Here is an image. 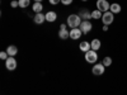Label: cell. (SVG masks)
Listing matches in <instances>:
<instances>
[{"label":"cell","instance_id":"11","mask_svg":"<svg viewBox=\"0 0 127 95\" xmlns=\"http://www.w3.org/2000/svg\"><path fill=\"white\" fill-rule=\"evenodd\" d=\"M90 46H92V49H93V51H99V48H100V46H102V42H100L98 38H94V39H92V42H90Z\"/></svg>","mask_w":127,"mask_h":95},{"label":"cell","instance_id":"24","mask_svg":"<svg viewBox=\"0 0 127 95\" xmlns=\"http://www.w3.org/2000/svg\"><path fill=\"white\" fill-rule=\"evenodd\" d=\"M48 1H50V4H51V5H56V4L61 3V0H48Z\"/></svg>","mask_w":127,"mask_h":95},{"label":"cell","instance_id":"3","mask_svg":"<svg viewBox=\"0 0 127 95\" xmlns=\"http://www.w3.org/2000/svg\"><path fill=\"white\" fill-rule=\"evenodd\" d=\"M102 22H103V25H111L113 22H114V14L112 12H105L103 13V17H102Z\"/></svg>","mask_w":127,"mask_h":95},{"label":"cell","instance_id":"5","mask_svg":"<svg viewBox=\"0 0 127 95\" xmlns=\"http://www.w3.org/2000/svg\"><path fill=\"white\" fill-rule=\"evenodd\" d=\"M111 4L107 1V0H97V9L100 10L102 13H105L109 10Z\"/></svg>","mask_w":127,"mask_h":95},{"label":"cell","instance_id":"18","mask_svg":"<svg viewBox=\"0 0 127 95\" xmlns=\"http://www.w3.org/2000/svg\"><path fill=\"white\" fill-rule=\"evenodd\" d=\"M102 17H103V13L98 9H95V10L92 12V19H99V18L102 19Z\"/></svg>","mask_w":127,"mask_h":95},{"label":"cell","instance_id":"25","mask_svg":"<svg viewBox=\"0 0 127 95\" xmlns=\"http://www.w3.org/2000/svg\"><path fill=\"white\" fill-rule=\"evenodd\" d=\"M60 29H66V24H61L60 25Z\"/></svg>","mask_w":127,"mask_h":95},{"label":"cell","instance_id":"15","mask_svg":"<svg viewBox=\"0 0 127 95\" xmlns=\"http://www.w3.org/2000/svg\"><path fill=\"white\" fill-rule=\"evenodd\" d=\"M6 52H8V55L10 56V57H14L17 53H18V48L15 47V46H8V48H6Z\"/></svg>","mask_w":127,"mask_h":95},{"label":"cell","instance_id":"4","mask_svg":"<svg viewBox=\"0 0 127 95\" xmlns=\"http://www.w3.org/2000/svg\"><path fill=\"white\" fill-rule=\"evenodd\" d=\"M104 71H105V66L103 65V63L100 62V63H94V66H93V69H92V72L94 73L95 76H100V75H103L104 73Z\"/></svg>","mask_w":127,"mask_h":95},{"label":"cell","instance_id":"19","mask_svg":"<svg viewBox=\"0 0 127 95\" xmlns=\"http://www.w3.org/2000/svg\"><path fill=\"white\" fill-rule=\"evenodd\" d=\"M102 63L105 66V67H109L111 65H112V58L109 57V56H107V57H104L103 58V61H102Z\"/></svg>","mask_w":127,"mask_h":95},{"label":"cell","instance_id":"12","mask_svg":"<svg viewBox=\"0 0 127 95\" xmlns=\"http://www.w3.org/2000/svg\"><path fill=\"white\" fill-rule=\"evenodd\" d=\"M79 17L84 20H89V19H92V13L89 12V10L84 9V10H81V12H79Z\"/></svg>","mask_w":127,"mask_h":95},{"label":"cell","instance_id":"8","mask_svg":"<svg viewBox=\"0 0 127 95\" xmlns=\"http://www.w3.org/2000/svg\"><path fill=\"white\" fill-rule=\"evenodd\" d=\"M81 34H83V32L80 30V28H71V30H70V38L74 41L81 38Z\"/></svg>","mask_w":127,"mask_h":95},{"label":"cell","instance_id":"13","mask_svg":"<svg viewBox=\"0 0 127 95\" xmlns=\"http://www.w3.org/2000/svg\"><path fill=\"white\" fill-rule=\"evenodd\" d=\"M109 12H112L113 14H118L121 13V5L118 3H112L109 6Z\"/></svg>","mask_w":127,"mask_h":95},{"label":"cell","instance_id":"14","mask_svg":"<svg viewBox=\"0 0 127 95\" xmlns=\"http://www.w3.org/2000/svg\"><path fill=\"white\" fill-rule=\"evenodd\" d=\"M56 19H57L56 12H47V13H46V20H47V22L52 23V22H55Z\"/></svg>","mask_w":127,"mask_h":95},{"label":"cell","instance_id":"21","mask_svg":"<svg viewBox=\"0 0 127 95\" xmlns=\"http://www.w3.org/2000/svg\"><path fill=\"white\" fill-rule=\"evenodd\" d=\"M8 52L6 51H1V52H0V58H1V60H4V61H6L8 60Z\"/></svg>","mask_w":127,"mask_h":95},{"label":"cell","instance_id":"22","mask_svg":"<svg viewBox=\"0 0 127 95\" xmlns=\"http://www.w3.org/2000/svg\"><path fill=\"white\" fill-rule=\"evenodd\" d=\"M10 6H12V8H18L19 6V1H18V0H13V1L10 3Z\"/></svg>","mask_w":127,"mask_h":95},{"label":"cell","instance_id":"28","mask_svg":"<svg viewBox=\"0 0 127 95\" xmlns=\"http://www.w3.org/2000/svg\"><path fill=\"white\" fill-rule=\"evenodd\" d=\"M81 1H88V0H81Z\"/></svg>","mask_w":127,"mask_h":95},{"label":"cell","instance_id":"23","mask_svg":"<svg viewBox=\"0 0 127 95\" xmlns=\"http://www.w3.org/2000/svg\"><path fill=\"white\" fill-rule=\"evenodd\" d=\"M72 3V0H61V4H64V5H70Z\"/></svg>","mask_w":127,"mask_h":95},{"label":"cell","instance_id":"2","mask_svg":"<svg viewBox=\"0 0 127 95\" xmlns=\"http://www.w3.org/2000/svg\"><path fill=\"white\" fill-rule=\"evenodd\" d=\"M85 61L88 62V63H97V61H98V53H97V51H93V49H90V51H88V52H85Z\"/></svg>","mask_w":127,"mask_h":95},{"label":"cell","instance_id":"10","mask_svg":"<svg viewBox=\"0 0 127 95\" xmlns=\"http://www.w3.org/2000/svg\"><path fill=\"white\" fill-rule=\"evenodd\" d=\"M79 48H80V51H81V52H84V53H85V52H88V51H90V49H92V46H90L89 42L83 41V42H80Z\"/></svg>","mask_w":127,"mask_h":95},{"label":"cell","instance_id":"6","mask_svg":"<svg viewBox=\"0 0 127 95\" xmlns=\"http://www.w3.org/2000/svg\"><path fill=\"white\" fill-rule=\"evenodd\" d=\"M79 28H80V30L83 32V34H88L89 32L92 30V28H93V24L89 22V20H83Z\"/></svg>","mask_w":127,"mask_h":95},{"label":"cell","instance_id":"9","mask_svg":"<svg viewBox=\"0 0 127 95\" xmlns=\"http://www.w3.org/2000/svg\"><path fill=\"white\" fill-rule=\"evenodd\" d=\"M46 20V14H42V13H37L33 18V22L36 24H42Z\"/></svg>","mask_w":127,"mask_h":95},{"label":"cell","instance_id":"1","mask_svg":"<svg viewBox=\"0 0 127 95\" xmlns=\"http://www.w3.org/2000/svg\"><path fill=\"white\" fill-rule=\"evenodd\" d=\"M81 18L79 17V14H70L67 17V20H66V23L70 28H79L80 24H81Z\"/></svg>","mask_w":127,"mask_h":95},{"label":"cell","instance_id":"27","mask_svg":"<svg viewBox=\"0 0 127 95\" xmlns=\"http://www.w3.org/2000/svg\"><path fill=\"white\" fill-rule=\"evenodd\" d=\"M34 3H42V0H34Z\"/></svg>","mask_w":127,"mask_h":95},{"label":"cell","instance_id":"16","mask_svg":"<svg viewBox=\"0 0 127 95\" xmlns=\"http://www.w3.org/2000/svg\"><path fill=\"white\" fill-rule=\"evenodd\" d=\"M69 37H70V32H69L67 29H60V30H59V38L66 39V38H69Z\"/></svg>","mask_w":127,"mask_h":95},{"label":"cell","instance_id":"17","mask_svg":"<svg viewBox=\"0 0 127 95\" xmlns=\"http://www.w3.org/2000/svg\"><path fill=\"white\" fill-rule=\"evenodd\" d=\"M32 9H33V12L37 14V13H42V9H43V5H42V3H34L33 6H32Z\"/></svg>","mask_w":127,"mask_h":95},{"label":"cell","instance_id":"26","mask_svg":"<svg viewBox=\"0 0 127 95\" xmlns=\"http://www.w3.org/2000/svg\"><path fill=\"white\" fill-rule=\"evenodd\" d=\"M103 30L107 32V30H108V25H103Z\"/></svg>","mask_w":127,"mask_h":95},{"label":"cell","instance_id":"7","mask_svg":"<svg viewBox=\"0 0 127 95\" xmlns=\"http://www.w3.org/2000/svg\"><path fill=\"white\" fill-rule=\"evenodd\" d=\"M17 60L14 58V57H8V60L5 61V67L9 70V71H13V70H15L17 69Z\"/></svg>","mask_w":127,"mask_h":95},{"label":"cell","instance_id":"20","mask_svg":"<svg viewBox=\"0 0 127 95\" xmlns=\"http://www.w3.org/2000/svg\"><path fill=\"white\" fill-rule=\"evenodd\" d=\"M19 1V8H28L31 4V0H18Z\"/></svg>","mask_w":127,"mask_h":95}]
</instances>
